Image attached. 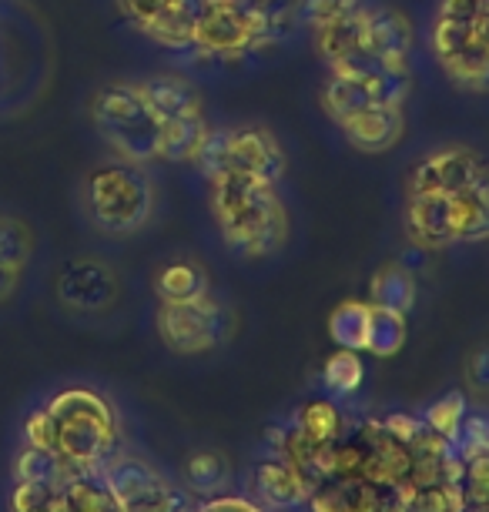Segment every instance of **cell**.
<instances>
[{
    "label": "cell",
    "mask_w": 489,
    "mask_h": 512,
    "mask_svg": "<svg viewBox=\"0 0 489 512\" xmlns=\"http://www.w3.org/2000/svg\"><path fill=\"white\" fill-rule=\"evenodd\" d=\"M208 185H212L215 225L235 251L258 258L285 245L289 218L278 198V181L225 168L222 175L208 178Z\"/></svg>",
    "instance_id": "cell-1"
},
{
    "label": "cell",
    "mask_w": 489,
    "mask_h": 512,
    "mask_svg": "<svg viewBox=\"0 0 489 512\" xmlns=\"http://www.w3.org/2000/svg\"><path fill=\"white\" fill-rule=\"evenodd\" d=\"M57 422V456L74 469H101L118 442V415L101 392L71 385L47 402Z\"/></svg>",
    "instance_id": "cell-2"
},
{
    "label": "cell",
    "mask_w": 489,
    "mask_h": 512,
    "mask_svg": "<svg viewBox=\"0 0 489 512\" xmlns=\"http://www.w3.org/2000/svg\"><path fill=\"white\" fill-rule=\"evenodd\" d=\"M84 208L104 235H134L148 225L155 211V185L141 171V164H101L84 181Z\"/></svg>",
    "instance_id": "cell-3"
},
{
    "label": "cell",
    "mask_w": 489,
    "mask_h": 512,
    "mask_svg": "<svg viewBox=\"0 0 489 512\" xmlns=\"http://www.w3.org/2000/svg\"><path fill=\"white\" fill-rule=\"evenodd\" d=\"M91 121L111 151L128 164L158 158V118L138 84H108L91 98Z\"/></svg>",
    "instance_id": "cell-4"
},
{
    "label": "cell",
    "mask_w": 489,
    "mask_h": 512,
    "mask_svg": "<svg viewBox=\"0 0 489 512\" xmlns=\"http://www.w3.org/2000/svg\"><path fill=\"white\" fill-rule=\"evenodd\" d=\"M228 332H232V315L215 302L212 292L191 302H161L158 308V335L178 355L212 352L225 342Z\"/></svg>",
    "instance_id": "cell-5"
},
{
    "label": "cell",
    "mask_w": 489,
    "mask_h": 512,
    "mask_svg": "<svg viewBox=\"0 0 489 512\" xmlns=\"http://www.w3.org/2000/svg\"><path fill=\"white\" fill-rule=\"evenodd\" d=\"M433 54L449 81L463 91H489V51L479 41L473 21L436 17L433 24Z\"/></svg>",
    "instance_id": "cell-6"
},
{
    "label": "cell",
    "mask_w": 489,
    "mask_h": 512,
    "mask_svg": "<svg viewBox=\"0 0 489 512\" xmlns=\"http://www.w3.org/2000/svg\"><path fill=\"white\" fill-rule=\"evenodd\" d=\"M101 476L124 512H188L185 492H178L141 459H108L101 466Z\"/></svg>",
    "instance_id": "cell-7"
},
{
    "label": "cell",
    "mask_w": 489,
    "mask_h": 512,
    "mask_svg": "<svg viewBox=\"0 0 489 512\" xmlns=\"http://www.w3.org/2000/svg\"><path fill=\"white\" fill-rule=\"evenodd\" d=\"M486 178H489V164L473 148L456 144V148H439L433 154H426L409 171V195H429V191L456 195V191L473 188Z\"/></svg>",
    "instance_id": "cell-8"
},
{
    "label": "cell",
    "mask_w": 489,
    "mask_h": 512,
    "mask_svg": "<svg viewBox=\"0 0 489 512\" xmlns=\"http://www.w3.org/2000/svg\"><path fill=\"white\" fill-rule=\"evenodd\" d=\"M57 298L71 312H108L118 302V275L108 262H98V258H74L57 275Z\"/></svg>",
    "instance_id": "cell-9"
},
{
    "label": "cell",
    "mask_w": 489,
    "mask_h": 512,
    "mask_svg": "<svg viewBox=\"0 0 489 512\" xmlns=\"http://www.w3.org/2000/svg\"><path fill=\"white\" fill-rule=\"evenodd\" d=\"M362 44L386 74H409L416 37H412V24L406 14L392 11V7H366Z\"/></svg>",
    "instance_id": "cell-10"
},
{
    "label": "cell",
    "mask_w": 489,
    "mask_h": 512,
    "mask_svg": "<svg viewBox=\"0 0 489 512\" xmlns=\"http://www.w3.org/2000/svg\"><path fill=\"white\" fill-rule=\"evenodd\" d=\"M228 168L278 181L285 175V151L265 128H228Z\"/></svg>",
    "instance_id": "cell-11"
},
{
    "label": "cell",
    "mask_w": 489,
    "mask_h": 512,
    "mask_svg": "<svg viewBox=\"0 0 489 512\" xmlns=\"http://www.w3.org/2000/svg\"><path fill=\"white\" fill-rule=\"evenodd\" d=\"M406 231L412 245L423 251L449 248L453 241V201L449 195L429 191V195H409L406 205Z\"/></svg>",
    "instance_id": "cell-12"
},
{
    "label": "cell",
    "mask_w": 489,
    "mask_h": 512,
    "mask_svg": "<svg viewBox=\"0 0 489 512\" xmlns=\"http://www.w3.org/2000/svg\"><path fill=\"white\" fill-rule=\"evenodd\" d=\"M339 128L359 151H389L396 148L402 131H406V118H402V108H396V104L372 101L356 114H349Z\"/></svg>",
    "instance_id": "cell-13"
},
{
    "label": "cell",
    "mask_w": 489,
    "mask_h": 512,
    "mask_svg": "<svg viewBox=\"0 0 489 512\" xmlns=\"http://www.w3.org/2000/svg\"><path fill=\"white\" fill-rule=\"evenodd\" d=\"M51 512H124L101 469H74L54 492Z\"/></svg>",
    "instance_id": "cell-14"
},
{
    "label": "cell",
    "mask_w": 489,
    "mask_h": 512,
    "mask_svg": "<svg viewBox=\"0 0 489 512\" xmlns=\"http://www.w3.org/2000/svg\"><path fill=\"white\" fill-rule=\"evenodd\" d=\"M141 94H145L151 114L161 121L168 118H198L201 114V94L191 81L178 74H155L148 81H138Z\"/></svg>",
    "instance_id": "cell-15"
},
{
    "label": "cell",
    "mask_w": 489,
    "mask_h": 512,
    "mask_svg": "<svg viewBox=\"0 0 489 512\" xmlns=\"http://www.w3.org/2000/svg\"><path fill=\"white\" fill-rule=\"evenodd\" d=\"M362 27H366V7H356V11L335 17V21L315 27V47H319L322 61L335 67L342 61H352V57L366 54V44H362Z\"/></svg>",
    "instance_id": "cell-16"
},
{
    "label": "cell",
    "mask_w": 489,
    "mask_h": 512,
    "mask_svg": "<svg viewBox=\"0 0 489 512\" xmlns=\"http://www.w3.org/2000/svg\"><path fill=\"white\" fill-rule=\"evenodd\" d=\"M255 486L268 502H272V506H282V509L299 506V502H305L312 496L309 479H305V469L295 466L292 459H282V456H278V462H265V466H258Z\"/></svg>",
    "instance_id": "cell-17"
},
{
    "label": "cell",
    "mask_w": 489,
    "mask_h": 512,
    "mask_svg": "<svg viewBox=\"0 0 489 512\" xmlns=\"http://www.w3.org/2000/svg\"><path fill=\"white\" fill-rule=\"evenodd\" d=\"M201 14V0H165V11L151 21L145 37L168 51H191V31H195V17Z\"/></svg>",
    "instance_id": "cell-18"
},
{
    "label": "cell",
    "mask_w": 489,
    "mask_h": 512,
    "mask_svg": "<svg viewBox=\"0 0 489 512\" xmlns=\"http://www.w3.org/2000/svg\"><path fill=\"white\" fill-rule=\"evenodd\" d=\"M205 118H168L158 124V158L161 161H175V164H185V161H195V154L205 141Z\"/></svg>",
    "instance_id": "cell-19"
},
{
    "label": "cell",
    "mask_w": 489,
    "mask_h": 512,
    "mask_svg": "<svg viewBox=\"0 0 489 512\" xmlns=\"http://www.w3.org/2000/svg\"><path fill=\"white\" fill-rule=\"evenodd\" d=\"M372 305L392 308V312H412L416 305V275L406 265H386L372 278Z\"/></svg>",
    "instance_id": "cell-20"
},
{
    "label": "cell",
    "mask_w": 489,
    "mask_h": 512,
    "mask_svg": "<svg viewBox=\"0 0 489 512\" xmlns=\"http://www.w3.org/2000/svg\"><path fill=\"white\" fill-rule=\"evenodd\" d=\"M402 345H406V315L382 305H369L366 352L376 355V359H392Z\"/></svg>",
    "instance_id": "cell-21"
},
{
    "label": "cell",
    "mask_w": 489,
    "mask_h": 512,
    "mask_svg": "<svg viewBox=\"0 0 489 512\" xmlns=\"http://www.w3.org/2000/svg\"><path fill=\"white\" fill-rule=\"evenodd\" d=\"M295 432L312 442V446H329V442L339 439V429H342V415H339V405L329 402V399H315V402H305L299 412H295Z\"/></svg>",
    "instance_id": "cell-22"
},
{
    "label": "cell",
    "mask_w": 489,
    "mask_h": 512,
    "mask_svg": "<svg viewBox=\"0 0 489 512\" xmlns=\"http://www.w3.org/2000/svg\"><path fill=\"white\" fill-rule=\"evenodd\" d=\"M366 332H369V305L366 302H342L329 315V335L339 349L366 352Z\"/></svg>",
    "instance_id": "cell-23"
},
{
    "label": "cell",
    "mask_w": 489,
    "mask_h": 512,
    "mask_svg": "<svg viewBox=\"0 0 489 512\" xmlns=\"http://www.w3.org/2000/svg\"><path fill=\"white\" fill-rule=\"evenodd\" d=\"M155 288H158L161 302H191V298L208 295V278L191 262H175V265L161 268L155 278Z\"/></svg>",
    "instance_id": "cell-24"
},
{
    "label": "cell",
    "mask_w": 489,
    "mask_h": 512,
    "mask_svg": "<svg viewBox=\"0 0 489 512\" xmlns=\"http://www.w3.org/2000/svg\"><path fill=\"white\" fill-rule=\"evenodd\" d=\"M362 352H349V349H339L335 355H329L322 369V385L332 392V399H349L362 389L366 382V362L359 359Z\"/></svg>",
    "instance_id": "cell-25"
},
{
    "label": "cell",
    "mask_w": 489,
    "mask_h": 512,
    "mask_svg": "<svg viewBox=\"0 0 489 512\" xmlns=\"http://www.w3.org/2000/svg\"><path fill=\"white\" fill-rule=\"evenodd\" d=\"M366 104H372V98L359 81L342 77V74H329V81H325V88H322V108L335 124H342L349 114H356L359 108H366Z\"/></svg>",
    "instance_id": "cell-26"
},
{
    "label": "cell",
    "mask_w": 489,
    "mask_h": 512,
    "mask_svg": "<svg viewBox=\"0 0 489 512\" xmlns=\"http://www.w3.org/2000/svg\"><path fill=\"white\" fill-rule=\"evenodd\" d=\"M31 255H34V231H31V225L21 221L17 215H4V211H0V262L24 275Z\"/></svg>",
    "instance_id": "cell-27"
},
{
    "label": "cell",
    "mask_w": 489,
    "mask_h": 512,
    "mask_svg": "<svg viewBox=\"0 0 489 512\" xmlns=\"http://www.w3.org/2000/svg\"><path fill=\"white\" fill-rule=\"evenodd\" d=\"M463 419H466V399L459 392H449V395H443V399H436L423 415L426 429L436 432L439 439H446L449 446H456L459 429H463Z\"/></svg>",
    "instance_id": "cell-28"
},
{
    "label": "cell",
    "mask_w": 489,
    "mask_h": 512,
    "mask_svg": "<svg viewBox=\"0 0 489 512\" xmlns=\"http://www.w3.org/2000/svg\"><path fill=\"white\" fill-rule=\"evenodd\" d=\"M185 472H188L191 489H198V496H218L228 479L225 459L215 456V452H198V456H191Z\"/></svg>",
    "instance_id": "cell-29"
},
{
    "label": "cell",
    "mask_w": 489,
    "mask_h": 512,
    "mask_svg": "<svg viewBox=\"0 0 489 512\" xmlns=\"http://www.w3.org/2000/svg\"><path fill=\"white\" fill-rule=\"evenodd\" d=\"M195 164L205 178H215L222 175L228 168V128H208L205 141L195 154Z\"/></svg>",
    "instance_id": "cell-30"
},
{
    "label": "cell",
    "mask_w": 489,
    "mask_h": 512,
    "mask_svg": "<svg viewBox=\"0 0 489 512\" xmlns=\"http://www.w3.org/2000/svg\"><path fill=\"white\" fill-rule=\"evenodd\" d=\"M456 446H459V459L463 462H473L479 456H486L489 452V419L486 415H466Z\"/></svg>",
    "instance_id": "cell-31"
},
{
    "label": "cell",
    "mask_w": 489,
    "mask_h": 512,
    "mask_svg": "<svg viewBox=\"0 0 489 512\" xmlns=\"http://www.w3.org/2000/svg\"><path fill=\"white\" fill-rule=\"evenodd\" d=\"M24 439L31 449H41V452H57V422L54 415L44 409H34L31 415H27L24 422Z\"/></svg>",
    "instance_id": "cell-32"
},
{
    "label": "cell",
    "mask_w": 489,
    "mask_h": 512,
    "mask_svg": "<svg viewBox=\"0 0 489 512\" xmlns=\"http://www.w3.org/2000/svg\"><path fill=\"white\" fill-rule=\"evenodd\" d=\"M54 492L57 489L44 482H17L11 492V512H51Z\"/></svg>",
    "instance_id": "cell-33"
},
{
    "label": "cell",
    "mask_w": 489,
    "mask_h": 512,
    "mask_svg": "<svg viewBox=\"0 0 489 512\" xmlns=\"http://www.w3.org/2000/svg\"><path fill=\"white\" fill-rule=\"evenodd\" d=\"M356 7H362L359 0H299V14L305 17V24H309L312 31L335 21V17L356 11Z\"/></svg>",
    "instance_id": "cell-34"
},
{
    "label": "cell",
    "mask_w": 489,
    "mask_h": 512,
    "mask_svg": "<svg viewBox=\"0 0 489 512\" xmlns=\"http://www.w3.org/2000/svg\"><path fill=\"white\" fill-rule=\"evenodd\" d=\"M386 432L396 442H402V446H412L419 436H423V429H426V422L423 419H412V415H402V412H396V415H389L386 422Z\"/></svg>",
    "instance_id": "cell-35"
},
{
    "label": "cell",
    "mask_w": 489,
    "mask_h": 512,
    "mask_svg": "<svg viewBox=\"0 0 489 512\" xmlns=\"http://www.w3.org/2000/svg\"><path fill=\"white\" fill-rule=\"evenodd\" d=\"M121 11L128 21H134L138 31H145V27L155 21V17L165 11V0H118Z\"/></svg>",
    "instance_id": "cell-36"
},
{
    "label": "cell",
    "mask_w": 489,
    "mask_h": 512,
    "mask_svg": "<svg viewBox=\"0 0 489 512\" xmlns=\"http://www.w3.org/2000/svg\"><path fill=\"white\" fill-rule=\"evenodd\" d=\"M191 512H265V509L242 496H205V502Z\"/></svg>",
    "instance_id": "cell-37"
},
{
    "label": "cell",
    "mask_w": 489,
    "mask_h": 512,
    "mask_svg": "<svg viewBox=\"0 0 489 512\" xmlns=\"http://www.w3.org/2000/svg\"><path fill=\"white\" fill-rule=\"evenodd\" d=\"M312 512H349V496L342 489H319L309 496Z\"/></svg>",
    "instance_id": "cell-38"
},
{
    "label": "cell",
    "mask_w": 489,
    "mask_h": 512,
    "mask_svg": "<svg viewBox=\"0 0 489 512\" xmlns=\"http://www.w3.org/2000/svg\"><path fill=\"white\" fill-rule=\"evenodd\" d=\"M469 382H473L476 389H489V349L476 352L473 359H469Z\"/></svg>",
    "instance_id": "cell-39"
},
{
    "label": "cell",
    "mask_w": 489,
    "mask_h": 512,
    "mask_svg": "<svg viewBox=\"0 0 489 512\" xmlns=\"http://www.w3.org/2000/svg\"><path fill=\"white\" fill-rule=\"evenodd\" d=\"M17 282H21V272H14V268H7L0 262V302H7V298L14 295Z\"/></svg>",
    "instance_id": "cell-40"
},
{
    "label": "cell",
    "mask_w": 489,
    "mask_h": 512,
    "mask_svg": "<svg viewBox=\"0 0 489 512\" xmlns=\"http://www.w3.org/2000/svg\"><path fill=\"white\" fill-rule=\"evenodd\" d=\"M473 27H476L479 41H483V44H486V51H489V11H486V14H479L476 21H473Z\"/></svg>",
    "instance_id": "cell-41"
},
{
    "label": "cell",
    "mask_w": 489,
    "mask_h": 512,
    "mask_svg": "<svg viewBox=\"0 0 489 512\" xmlns=\"http://www.w3.org/2000/svg\"><path fill=\"white\" fill-rule=\"evenodd\" d=\"M205 4H215V0H201V7H205Z\"/></svg>",
    "instance_id": "cell-42"
}]
</instances>
